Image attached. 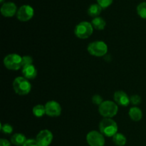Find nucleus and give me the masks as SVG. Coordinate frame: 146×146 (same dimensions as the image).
Segmentation results:
<instances>
[{
    "instance_id": "f257e3e1",
    "label": "nucleus",
    "mask_w": 146,
    "mask_h": 146,
    "mask_svg": "<svg viewBox=\"0 0 146 146\" xmlns=\"http://www.w3.org/2000/svg\"><path fill=\"white\" fill-rule=\"evenodd\" d=\"M100 132L107 137H113L118 133V125L114 120L104 118L99 123Z\"/></svg>"
},
{
    "instance_id": "f03ea898",
    "label": "nucleus",
    "mask_w": 146,
    "mask_h": 146,
    "mask_svg": "<svg viewBox=\"0 0 146 146\" xmlns=\"http://www.w3.org/2000/svg\"><path fill=\"white\" fill-rule=\"evenodd\" d=\"M13 88L18 95L25 96L31 91V85L29 80L24 76H18L13 81Z\"/></svg>"
},
{
    "instance_id": "7ed1b4c3",
    "label": "nucleus",
    "mask_w": 146,
    "mask_h": 146,
    "mask_svg": "<svg viewBox=\"0 0 146 146\" xmlns=\"http://www.w3.org/2000/svg\"><path fill=\"white\" fill-rule=\"evenodd\" d=\"M118 111V105L112 101H104L98 107V111L104 118H111L115 116Z\"/></svg>"
},
{
    "instance_id": "20e7f679",
    "label": "nucleus",
    "mask_w": 146,
    "mask_h": 146,
    "mask_svg": "<svg viewBox=\"0 0 146 146\" xmlns=\"http://www.w3.org/2000/svg\"><path fill=\"white\" fill-rule=\"evenodd\" d=\"M93 31H94V27L91 23L88 21H81L78 23L74 29L75 35L81 39L89 38L92 35Z\"/></svg>"
},
{
    "instance_id": "39448f33",
    "label": "nucleus",
    "mask_w": 146,
    "mask_h": 146,
    "mask_svg": "<svg viewBox=\"0 0 146 146\" xmlns=\"http://www.w3.org/2000/svg\"><path fill=\"white\" fill-rule=\"evenodd\" d=\"M88 53L96 57L105 56L108 52V46L102 41H96L90 43L87 47Z\"/></svg>"
},
{
    "instance_id": "423d86ee",
    "label": "nucleus",
    "mask_w": 146,
    "mask_h": 146,
    "mask_svg": "<svg viewBox=\"0 0 146 146\" xmlns=\"http://www.w3.org/2000/svg\"><path fill=\"white\" fill-rule=\"evenodd\" d=\"M4 65L7 69L17 71L22 68V56L17 54H10L4 58Z\"/></svg>"
},
{
    "instance_id": "0eeeda50",
    "label": "nucleus",
    "mask_w": 146,
    "mask_h": 146,
    "mask_svg": "<svg viewBox=\"0 0 146 146\" xmlns=\"http://www.w3.org/2000/svg\"><path fill=\"white\" fill-rule=\"evenodd\" d=\"M86 141L90 146H104L105 144L104 135L96 131H90L87 134Z\"/></svg>"
},
{
    "instance_id": "6e6552de",
    "label": "nucleus",
    "mask_w": 146,
    "mask_h": 146,
    "mask_svg": "<svg viewBox=\"0 0 146 146\" xmlns=\"http://www.w3.org/2000/svg\"><path fill=\"white\" fill-rule=\"evenodd\" d=\"M34 14V10L30 5H23L19 7L17 13V17L20 21L26 22L32 19Z\"/></svg>"
},
{
    "instance_id": "1a4fd4ad",
    "label": "nucleus",
    "mask_w": 146,
    "mask_h": 146,
    "mask_svg": "<svg viewBox=\"0 0 146 146\" xmlns=\"http://www.w3.org/2000/svg\"><path fill=\"white\" fill-rule=\"evenodd\" d=\"M36 141L39 146H48L53 141L52 133L47 129L42 130L37 134Z\"/></svg>"
},
{
    "instance_id": "9d476101",
    "label": "nucleus",
    "mask_w": 146,
    "mask_h": 146,
    "mask_svg": "<svg viewBox=\"0 0 146 146\" xmlns=\"http://www.w3.org/2000/svg\"><path fill=\"white\" fill-rule=\"evenodd\" d=\"M46 114L50 117H58L61 113V106L57 101H49L45 104Z\"/></svg>"
},
{
    "instance_id": "9b49d317",
    "label": "nucleus",
    "mask_w": 146,
    "mask_h": 146,
    "mask_svg": "<svg viewBox=\"0 0 146 146\" xmlns=\"http://www.w3.org/2000/svg\"><path fill=\"white\" fill-rule=\"evenodd\" d=\"M17 7L14 2H5L1 5V13L5 17H12L17 13Z\"/></svg>"
},
{
    "instance_id": "f8f14e48",
    "label": "nucleus",
    "mask_w": 146,
    "mask_h": 146,
    "mask_svg": "<svg viewBox=\"0 0 146 146\" xmlns=\"http://www.w3.org/2000/svg\"><path fill=\"white\" fill-rule=\"evenodd\" d=\"M114 101L117 104V105L121 106H128L131 103L129 96L126 93L123 91H115L113 96Z\"/></svg>"
},
{
    "instance_id": "ddd939ff",
    "label": "nucleus",
    "mask_w": 146,
    "mask_h": 146,
    "mask_svg": "<svg viewBox=\"0 0 146 146\" xmlns=\"http://www.w3.org/2000/svg\"><path fill=\"white\" fill-rule=\"evenodd\" d=\"M23 76L28 80H32L36 77L37 70L34 64H29L22 67Z\"/></svg>"
},
{
    "instance_id": "4468645a",
    "label": "nucleus",
    "mask_w": 146,
    "mask_h": 146,
    "mask_svg": "<svg viewBox=\"0 0 146 146\" xmlns=\"http://www.w3.org/2000/svg\"><path fill=\"white\" fill-rule=\"evenodd\" d=\"M128 115L131 119L133 121H140L143 118V112L138 107H132L130 108Z\"/></svg>"
},
{
    "instance_id": "2eb2a0df",
    "label": "nucleus",
    "mask_w": 146,
    "mask_h": 146,
    "mask_svg": "<svg viewBox=\"0 0 146 146\" xmlns=\"http://www.w3.org/2000/svg\"><path fill=\"white\" fill-rule=\"evenodd\" d=\"M102 7L97 3V4H93L90 5L88 9V14L91 17H98L101 14L102 11Z\"/></svg>"
},
{
    "instance_id": "dca6fc26",
    "label": "nucleus",
    "mask_w": 146,
    "mask_h": 146,
    "mask_svg": "<svg viewBox=\"0 0 146 146\" xmlns=\"http://www.w3.org/2000/svg\"><path fill=\"white\" fill-rule=\"evenodd\" d=\"M27 141L25 135L21 133H15L11 136V143L14 145L22 146Z\"/></svg>"
},
{
    "instance_id": "f3484780",
    "label": "nucleus",
    "mask_w": 146,
    "mask_h": 146,
    "mask_svg": "<svg viewBox=\"0 0 146 146\" xmlns=\"http://www.w3.org/2000/svg\"><path fill=\"white\" fill-rule=\"evenodd\" d=\"M91 24H92L94 29H96L97 30H103L105 29L106 26V22L104 19L98 17L93 19Z\"/></svg>"
},
{
    "instance_id": "a211bd4d",
    "label": "nucleus",
    "mask_w": 146,
    "mask_h": 146,
    "mask_svg": "<svg viewBox=\"0 0 146 146\" xmlns=\"http://www.w3.org/2000/svg\"><path fill=\"white\" fill-rule=\"evenodd\" d=\"M113 141L114 143L118 146H123L126 143V138L125 135L122 133H117L113 137Z\"/></svg>"
},
{
    "instance_id": "6ab92c4d",
    "label": "nucleus",
    "mask_w": 146,
    "mask_h": 146,
    "mask_svg": "<svg viewBox=\"0 0 146 146\" xmlns=\"http://www.w3.org/2000/svg\"><path fill=\"white\" fill-rule=\"evenodd\" d=\"M32 113L37 118H41V117L44 116L46 114L45 106H43L41 104H38V105L35 106L33 108Z\"/></svg>"
},
{
    "instance_id": "aec40b11",
    "label": "nucleus",
    "mask_w": 146,
    "mask_h": 146,
    "mask_svg": "<svg viewBox=\"0 0 146 146\" xmlns=\"http://www.w3.org/2000/svg\"><path fill=\"white\" fill-rule=\"evenodd\" d=\"M137 13L141 18L146 19V1L140 3L137 7Z\"/></svg>"
},
{
    "instance_id": "412c9836",
    "label": "nucleus",
    "mask_w": 146,
    "mask_h": 146,
    "mask_svg": "<svg viewBox=\"0 0 146 146\" xmlns=\"http://www.w3.org/2000/svg\"><path fill=\"white\" fill-rule=\"evenodd\" d=\"M1 131L4 134H11L13 132V128L9 124H1Z\"/></svg>"
},
{
    "instance_id": "4be33fe9",
    "label": "nucleus",
    "mask_w": 146,
    "mask_h": 146,
    "mask_svg": "<svg viewBox=\"0 0 146 146\" xmlns=\"http://www.w3.org/2000/svg\"><path fill=\"white\" fill-rule=\"evenodd\" d=\"M113 0H97L98 4L102 7V9H106L110 7L112 4Z\"/></svg>"
},
{
    "instance_id": "5701e85b",
    "label": "nucleus",
    "mask_w": 146,
    "mask_h": 146,
    "mask_svg": "<svg viewBox=\"0 0 146 146\" xmlns=\"http://www.w3.org/2000/svg\"><path fill=\"white\" fill-rule=\"evenodd\" d=\"M29 64H33V58L30 56H22V67Z\"/></svg>"
},
{
    "instance_id": "b1692460",
    "label": "nucleus",
    "mask_w": 146,
    "mask_h": 146,
    "mask_svg": "<svg viewBox=\"0 0 146 146\" xmlns=\"http://www.w3.org/2000/svg\"><path fill=\"white\" fill-rule=\"evenodd\" d=\"M130 100H131V104L133 105H139L141 103V98L138 95H133L130 98Z\"/></svg>"
},
{
    "instance_id": "393cba45",
    "label": "nucleus",
    "mask_w": 146,
    "mask_h": 146,
    "mask_svg": "<svg viewBox=\"0 0 146 146\" xmlns=\"http://www.w3.org/2000/svg\"><path fill=\"white\" fill-rule=\"evenodd\" d=\"M92 102L95 105H98L99 106L104 102V100H103V98L100 95H94L92 98Z\"/></svg>"
},
{
    "instance_id": "a878e982",
    "label": "nucleus",
    "mask_w": 146,
    "mask_h": 146,
    "mask_svg": "<svg viewBox=\"0 0 146 146\" xmlns=\"http://www.w3.org/2000/svg\"><path fill=\"white\" fill-rule=\"evenodd\" d=\"M22 146H39V145H38V144L37 143L36 140L29 139V140H27L25 143H24Z\"/></svg>"
},
{
    "instance_id": "bb28decb",
    "label": "nucleus",
    "mask_w": 146,
    "mask_h": 146,
    "mask_svg": "<svg viewBox=\"0 0 146 146\" xmlns=\"http://www.w3.org/2000/svg\"><path fill=\"white\" fill-rule=\"evenodd\" d=\"M0 146H11V143L7 140L1 138L0 140Z\"/></svg>"
},
{
    "instance_id": "cd10ccee",
    "label": "nucleus",
    "mask_w": 146,
    "mask_h": 146,
    "mask_svg": "<svg viewBox=\"0 0 146 146\" xmlns=\"http://www.w3.org/2000/svg\"><path fill=\"white\" fill-rule=\"evenodd\" d=\"M1 1V4H4V0H1V1Z\"/></svg>"
}]
</instances>
